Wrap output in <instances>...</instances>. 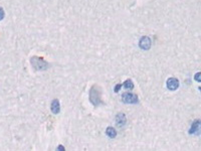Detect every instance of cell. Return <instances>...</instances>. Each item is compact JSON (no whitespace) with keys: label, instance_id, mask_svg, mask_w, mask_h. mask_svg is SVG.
<instances>
[{"label":"cell","instance_id":"obj_1","mask_svg":"<svg viewBox=\"0 0 201 151\" xmlns=\"http://www.w3.org/2000/svg\"><path fill=\"white\" fill-rule=\"evenodd\" d=\"M89 101L94 106L102 104V90L98 85H94L89 91Z\"/></svg>","mask_w":201,"mask_h":151},{"label":"cell","instance_id":"obj_2","mask_svg":"<svg viewBox=\"0 0 201 151\" xmlns=\"http://www.w3.org/2000/svg\"><path fill=\"white\" fill-rule=\"evenodd\" d=\"M30 62L35 71H44L48 68V62L39 57H32L30 59Z\"/></svg>","mask_w":201,"mask_h":151},{"label":"cell","instance_id":"obj_3","mask_svg":"<svg viewBox=\"0 0 201 151\" xmlns=\"http://www.w3.org/2000/svg\"><path fill=\"white\" fill-rule=\"evenodd\" d=\"M122 101L124 103H126V104H137L139 102L138 96L136 94L129 92H126L122 95Z\"/></svg>","mask_w":201,"mask_h":151},{"label":"cell","instance_id":"obj_4","mask_svg":"<svg viewBox=\"0 0 201 151\" xmlns=\"http://www.w3.org/2000/svg\"><path fill=\"white\" fill-rule=\"evenodd\" d=\"M152 40L149 36H142L139 40V47L143 51H149L151 48Z\"/></svg>","mask_w":201,"mask_h":151},{"label":"cell","instance_id":"obj_5","mask_svg":"<svg viewBox=\"0 0 201 151\" xmlns=\"http://www.w3.org/2000/svg\"><path fill=\"white\" fill-rule=\"evenodd\" d=\"M166 85H167V88L170 91H175L179 87V81L176 78H169L167 82H166Z\"/></svg>","mask_w":201,"mask_h":151},{"label":"cell","instance_id":"obj_6","mask_svg":"<svg viewBox=\"0 0 201 151\" xmlns=\"http://www.w3.org/2000/svg\"><path fill=\"white\" fill-rule=\"evenodd\" d=\"M200 128H201V123L200 120H195L193 122V124L191 125V128L189 130L190 135H199L200 133Z\"/></svg>","mask_w":201,"mask_h":151},{"label":"cell","instance_id":"obj_7","mask_svg":"<svg viewBox=\"0 0 201 151\" xmlns=\"http://www.w3.org/2000/svg\"><path fill=\"white\" fill-rule=\"evenodd\" d=\"M127 122V118L124 113H119L116 116V124L118 127H123Z\"/></svg>","mask_w":201,"mask_h":151},{"label":"cell","instance_id":"obj_8","mask_svg":"<svg viewBox=\"0 0 201 151\" xmlns=\"http://www.w3.org/2000/svg\"><path fill=\"white\" fill-rule=\"evenodd\" d=\"M51 112L53 114H59L61 112V105H59V101L57 99H54L51 102V106H50Z\"/></svg>","mask_w":201,"mask_h":151},{"label":"cell","instance_id":"obj_9","mask_svg":"<svg viewBox=\"0 0 201 151\" xmlns=\"http://www.w3.org/2000/svg\"><path fill=\"white\" fill-rule=\"evenodd\" d=\"M106 134L109 136L110 138H115L117 136V131L115 128H113V127H108L106 130Z\"/></svg>","mask_w":201,"mask_h":151},{"label":"cell","instance_id":"obj_10","mask_svg":"<svg viewBox=\"0 0 201 151\" xmlns=\"http://www.w3.org/2000/svg\"><path fill=\"white\" fill-rule=\"evenodd\" d=\"M123 86L128 90H133L134 89V83H133V81L130 79L127 80V81H125V83L123 84Z\"/></svg>","mask_w":201,"mask_h":151},{"label":"cell","instance_id":"obj_11","mask_svg":"<svg viewBox=\"0 0 201 151\" xmlns=\"http://www.w3.org/2000/svg\"><path fill=\"white\" fill-rule=\"evenodd\" d=\"M123 87V85H122V84H117L116 86H115V92L116 93H118V92H120V90H121V88Z\"/></svg>","mask_w":201,"mask_h":151},{"label":"cell","instance_id":"obj_12","mask_svg":"<svg viewBox=\"0 0 201 151\" xmlns=\"http://www.w3.org/2000/svg\"><path fill=\"white\" fill-rule=\"evenodd\" d=\"M4 16H5V12H4V9L2 7H0V20H2V19L4 18Z\"/></svg>","mask_w":201,"mask_h":151},{"label":"cell","instance_id":"obj_13","mask_svg":"<svg viewBox=\"0 0 201 151\" xmlns=\"http://www.w3.org/2000/svg\"><path fill=\"white\" fill-rule=\"evenodd\" d=\"M200 76H201V73L200 72H198L197 74L194 76V79H195V81L198 82V83H199V82L201 81V80H200Z\"/></svg>","mask_w":201,"mask_h":151},{"label":"cell","instance_id":"obj_14","mask_svg":"<svg viewBox=\"0 0 201 151\" xmlns=\"http://www.w3.org/2000/svg\"><path fill=\"white\" fill-rule=\"evenodd\" d=\"M57 150H63V151H65V147H63L61 145H59V148H57Z\"/></svg>","mask_w":201,"mask_h":151}]
</instances>
